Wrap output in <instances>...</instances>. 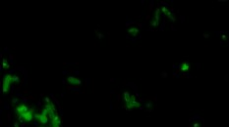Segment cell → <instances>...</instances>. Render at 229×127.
<instances>
[{"mask_svg":"<svg viewBox=\"0 0 229 127\" xmlns=\"http://www.w3.org/2000/svg\"><path fill=\"white\" fill-rule=\"evenodd\" d=\"M122 101L125 110H129V112L139 110L143 106L141 101L138 100V97L134 93H131L130 91H127V90L122 93Z\"/></svg>","mask_w":229,"mask_h":127,"instance_id":"cell-1","label":"cell"},{"mask_svg":"<svg viewBox=\"0 0 229 127\" xmlns=\"http://www.w3.org/2000/svg\"><path fill=\"white\" fill-rule=\"evenodd\" d=\"M21 82V78L18 74L15 73H5L2 78V93L7 95L11 91L12 85H17Z\"/></svg>","mask_w":229,"mask_h":127,"instance_id":"cell-2","label":"cell"},{"mask_svg":"<svg viewBox=\"0 0 229 127\" xmlns=\"http://www.w3.org/2000/svg\"><path fill=\"white\" fill-rule=\"evenodd\" d=\"M35 120L38 122L40 125H43L46 126L47 124H49L50 119L48 116V113H47L46 110L42 106V108L40 110V112H36V116H35Z\"/></svg>","mask_w":229,"mask_h":127,"instance_id":"cell-3","label":"cell"},{"mask_svg":"<svg viewBox=\"0 0 229 127\" xmlns=\"http://www.w3.org/2000/svg\"><path fill=\"white\" fill-rule=\"evenodd\" d=\"M161 18H162V13L161 10L159 8H156L152 13V16L150 18V26H152V28H156L160 26V22H161Z\"/></svg>","mask_w":229,"mask_h":127,"instance_id":"cell-4","label":"cell"},{"mask_svg":"<svg viewBox=\"0 0 229 127\" xmlns=\"http://www.w3.org/2000/svg\"><path fill=\"white\" fill-rule=\"evenodd\" d=\"M66 82L67 84H69L70 86H73V87H79L83 84V81L80 77L75 75H68L66 77Z\"/></svg>","mask_w":229,"mask_h":127,"instance_id":"cell-5","label":"cell"},{"mask_svg":"<svg viewBox=\"0 0 229 127\" xmlns=\"http://www.w3.org/2000/svg\"><path fill=\"white\" fill-rule=\"evenodd\" d=\"M160 10H161L162 15H163L168 21H170L172 22L176 21V16L174 15V13L168 7H166V6H161V7H160Z\"/></svg>","mask_w":229,"mask_h":127,"instance_id":"cell-6","label":"cell"},{"mask_svg":"<svg viewBox=\"0 0 229 127\" xmlns=\"http://www.w3.org/2000/svg\"><path fill=\"white\" fill-rule=\"evenodd\" d=\"M127 33L131 37H138L140 34V28L137 26H131L127 28Z\"/></svg>","mask_w":229,"mask_h":127,"instance_id":"cell-7","label":"cell"},{"mask_svg":"<svg viewBox=\"0 0 229 127\" xmlns=\"http://www.w3.org/2000/svg\"><path fill=\"white\" fill-rule=\"evenodd\" d=\"M1 67H2V69H3V71H8V69H10L11 65H10V62H9V60L7 58L2 59Z\"/></svg>","mask_w":229,"mask_h":127,"instance_id":"cell-8","label":"cell"},{"mask_svg":"<svg viewBox=\"0 0 229 127\" xmlns=\"http://www.w3.org/2000/svg\"><path fill=\"white\" fill-rule=\"evenodd\" d=\"M190 69H191V65H190V64L188 62H183L181 63L180 65V71L182 72H188L190 71Z\"/></svg>","mask_w":229,"mask_h":127,"instance_id":"cell-9","label":"cell"},{"mask_svg":"<svg viewBox=\"0 0 229 127\" xmlns=\"http://www.w3.org/2000/svg\"><path fill=\"white\" fill-rule=\"evenodd\" d=\"M95 37H97L98 40H103L105 38V34L102 32L101 30H99V29H95Z\"/></svg>","mask_w":229,"mask_h":127,"instance_id":"cell-10","label":"cell"},{"mask_svg":"<svg viewBox=\"0 0 229 127\" xmlns=\"http://www.w3.org/2000/svg\"><path fill=\"white\" fill-rule=\"evenodd\" d=\"M20 103H21V101H20V99H19V98H17V97H14V98L11 99V105H12L13 108L17 106Z\"/></svg>","mask_w":229,"mask_h":127,"instance_id":"cell-11","label":"cell"},{"mask_svg":"<svg viewBox=\"0 0 229 127\" xmlns=\"http://www.w3.org/2000/svg\"><path fill=\"white\" fill-rule=\"evenodd\" d=\"M144 106H145V108H146L148 110H152L154 106H153V103H152V101H148V102H146V103H145V105H144Z\"/></svg>","mask_w":229,"mask_h":127,"instance_id":"cell-12","label":"cell"},{"mask_svg":"<svg viewBox=\"0 0 229 127\" xmlns=\"http://www.w3.org/2000/svg\"><path fill=\"white\" fill-rule=\"evenodd\" d=\"M21 124H22V123L19 121V120L16 119L15 121H14V123H13V127H22V126H21Z\"/></svg>","mask_w":229,"mask_h":127,"instance_id":"cell-13","label":"cell"},{"mask_svg":"<svg viewBox=\"0 0 229 127\" xmlns=\"http://www.w3.org/2000/svg\"><path fill=\"white\" fill-rule=\"evenodd\" d=\"M200 126H201V125H200V123H197V122H196V123H194V124H193V127H200Z\"/></svg>","mask_w":229,"mask_h":127,"instance_id":"cell-14","label":"cell"},{"mask_svg":"<svg viewBox=\"0 0 229 127\" xmlns=\"http://www.w3.org/2000/svg\"><path fill=\"white\" fill-rule=\"evenodd\" d=\"M38 127H51V126H43V125H40Z\"/></svg>","mask_w":229,"mask_h":127,"instance_id":"cell-15","label":"cell"}]
</instances>
